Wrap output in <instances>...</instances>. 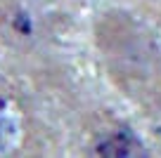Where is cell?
Segmentation results:
<instances>
[{
  "mask_svg": "<svg viewBox=\"0 0 161 158\" xmlns=\"http://www.w3.org/2000/svg\"><path fill=\"white\" fill-rule=\"evenodd\" d=\"M156 102H159L156 104V116H159V125H161V92L156 94Z\"/></svg>",
  "mask_w": 161,
  "mask_h": 158,
  "instance_id": "obj_4",
  "label": "cell"
},
{
  "mask_svg": "<svg viewBox=\"0 0 161 158\" xmlns=\"http://www.w3.org/2000/svg\"><path fill=\"white\" fill-rule=\"evenodd\" d=\"M24 142V113L14 99L0 94V158L14 153Z\"/></svg>",
  "mask_w": 161,
  "mask_h": 158,
  "instance_id": "obj_2",
  "label": "cell"
},
{
  "mask_svg": "<svg viewBox=\"0 0 161 158\" xmlns=\"http://www.w3.org/2000/svg\"><path fill=\"white\" fill-rule=\"evenodd\" d=\"M95 146V153H100V156H140V153H145L140 149L137 137L130 130H111Z\"/></svg>",
  "mask_w": 161,
  "mask_h": 158,
  "instance_id": "obj_3",
  "label": "cell"
},
{
  "mask_svg": "<svg viewBox=\"0 0 161 158\" xmlns=\"http://www.w3.org/2000/svg\"><path fill=\"white\" fill-rule=\"evenodd\" d=\"M64 0H0V40L29 50L45 40L64 17Z\"/></svg>",
  "mask_w": 161,
  "mask_h": 158,
  "instance_id": "obj_1",
  "label": "cell"
}]
</instances>
